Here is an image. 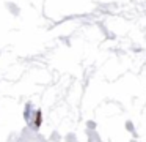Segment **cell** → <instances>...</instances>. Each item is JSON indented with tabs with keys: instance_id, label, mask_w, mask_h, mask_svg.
<instances>
[]
</instances>
